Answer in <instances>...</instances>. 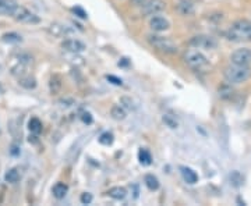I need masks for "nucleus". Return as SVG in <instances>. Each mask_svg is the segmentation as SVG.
<instances>
[{"label":"nucleus","instance_id":"1","mask_svg":"<svg viewBox=\"0 0 251 206\" xmlns=\"http://www.w3.org/2000/svg\"><path fill=\"white\" fill-rule=\"evenodd\" d=\"M228 39L233 42H247L251 40V21L237 20L232 24L226 34Z\"/></svg>","mask_w":251,"mask_h":206},{"label":"nucleus","instance_id":"2","mask_svg":"<svg viewBox=\"0 0 251 206\" xmlns=\"http://www.w3.org/2000/svg\"><path fill=\"white\" fill-rule=\"evenodd\" d=\"M223 77L229 84H243L251 77V69L249 66L233 64V66H229L225 69Z\"/></svg>","mask_w":251,"mask_h":206},{"label":"nucleus","instance_id":"3","mask_svg":"<svg viewBox=\"0 0 251 206\" xmlns=\"http://www.w3.org/2000/svg\"><path fill=\"white\" fill-rule=\"evenodd\" d=\"M30 64H32V56H30L28 53H19V55L13 56L10 63L11 75L17 77V78L25 75Z\"/></svg>","mask_w":251,"mask_h":206},{"label":"nucleus","instance_id":"4","mask_svg":"<svg viewBox=\"0 0 251 206\" xmlns=\"http://www.w3.org/2000/svg\"><path fill=\"white\" fill-rule=\"evenodd\" d=\"M148 42L151 43V46H154L155 49H158L162 53H166V55H174L179 50L177 45L171 38H165L159 35H150Z\"/></svg>","mask_w":251,"mask_h":206},{"label":"nucleus","instance_id":"5","mask_svg":"<svg viewBox=\"0 0 251 206\" xmlns=\"http://www.w3.org/2000/svg\"><path fill=\"white\" fill-rule=\"evenodd\" d=\"M184 61L189 67L194 70H201L208 66V59L201 52L195 50V48L184 53Z\"/></svg>","mask_w":251,"mask_h":206},{"label":"nucleus","instance_id":"6","mask_svg":"<svg viewBox=\"0 0 251 206\" xmlns=\"http://www.w3.org/2000/svg\"><path fill=\"white\" fill-rule=\"evenodd\" d=\"M189 45L195 49H215L218 46V40L210 35H195L189 40Z\"/></svg>","mask_w":251,"mask_h":206},{"label":"nucleus","instance_id":"7","mask_svg":"<svg viewBox=\"0 0 251 206\" xmlns=\"http://www.w3.org/2000/svg\"><path fill=\"white\" fill-rule=\"evenodd\" d=\"M13 19L22 24H38L40 21L38 16H35L34 13H31L28 9L22 6H17V9L13 13Z\"/></svg>","mask_w":251,"mask_h":206},{"label":"nucleus","instance_id":"8","mask_svg":"<svg viewBox=\"0 0 251 206\" xmlns=\"http://www.w3.org/2000/svg\"><path fill=\"white\" fill-rule=\"evenodd\" d=\"M231 60L233 64H237V66H250L251 50L247 49V48L234 50V52L232 53Z\"/></svg>","mask_w":251,"mask_h":206},{"label":"nucleus","instance_id":"9","mask_svg":"<svg viewBox=\"0 0 251 206\" xmlns=\"http://www.w3.org/2000/svg\"><path fill=\"white\" fill-rule=\"evenodd\" d=\"M166 4L162 0H147V3L141 7L144 16H155L165 10Z\"/></svg>","mask_w":251,"mask_h":206},{"label":"nucleus","instance_id":"10","mask_svg":"<svg viewBox=\"0 0 251 206\" xmlns=\"http://www.w3.org/2000/svg\"><path fill=\"white\" fill-rule=\"evenodd\" d=\"M61 49H64L66 52H69V53H81V52H84V50L87 49V46H85V43L84 42H81L78 39H66L63 43H61Z\"/></svg>","mask_w":251,"mask_h":206},{"label":"nucleus","instance_id":"11","mask_svg":"<svg viewBox=\"0 0 251 206\" xmlns=\"http://www.w3.org/2000/svg\"><path fill=\"white\" fill-rule=\"evenodd\" d=\"M150 27L152 31L162 32V31L168 30L171 27V24H169V21L161 17V16H155V17H152L150 20Z\"/></svg>","mask_w":251,"mask_h":206},{"label":"nucleus","instance_id":"12","mask_svg":"<svg viewBox=\"0 0 251 206\" xmlns=\"http://www.w3.org/2000/svg\"><path fill=\"white\" fill-rule=\"evenodd\" d=\"M176 10L181 16H193L195 13L194 4L191 0H179V3L176 4Z\"/></svg>","mask_w":251,"mask_h":206},{"label":"nucleus","instance_id":"13","mask_svg":"<svg viewBox=\"0 0 251 206\" xmlns=\"http://www.w3.org/2000/svg\"><path fill=\"white\" fill-rule=\"evenodd\" d=\"M49 34L52 37H55V38H61V37H66V35H69L71 31L66 27V25H61L59 22H53V24H50L49 28Z\"/></svg>","mask_w":251,"mask_h":206},{"label":"nucleus","instance_id":"14","mask_svg":"<svg viewBox=\"0 0 251 206\" xmlns=\"http://www.w3.org/2000/svg\"><path fill=\"white\" fill-rule=\"evenodd\" d=\"M180 173L181 177H183V180H184L187 184H195V183L198 181V174H197L193 169H190V167L181 166Z\"/></svg>","mask_w":251,"mask_h":206},{"label":"nucleus","instance_id":"15","mask_svg":"<svg viewBox=\"0 0 251 206\" xmlns=\"http://www.w3.org/2000/svg\"><path fill=\"white\" fill-rule=\"evenodd\" d=\"M16 9H17V3L14 0H0V14L13 16Z\"/></svg>","mask_w":251,"mask_h":206},{"label":"nucleus","instance_id":"16","mask_svg":"<svg viewBox=\"0 0 251 206\" xmlns=\"http://www.w3.org/2000/svg\"><path fill=\"white\" fill-rule=\"evenodd\" d=\"M61 87H63V84H61V78L60 75H58V74H55V75H52L49 79V91L52 95H58L59 92H60Z\"/></svg>","mask_w":251,"mask_h":206},{"label":"nucleus","instance_id":"17","mask_svg":"<svg viewBox=\"0 0 251 206\" xmlns=\"http://www.w3.org/2000/svg\"><path fill=\"white\" fill-rule=\"evenodd\" d=\"M108 195L113 199H116V201H121L127 196V189L124 187H113L108 191Z\"/></svg>","mask_w":251,"mask_h":206},{"label":"nucleus","instance_id":"18","mask_svg":"<svg viewBox=\"0 0 251 206\" xmlns=\"http://www.w3.org/2000/svg\"><path fill=\"white\" fill-rule=\"evenodd\" d=\"M19 85L24 89H35L37 88V79L25 74L19 78Z\"/></svg>","mask_w":251,"mask_h":206},{"label":"nucleus","instance_id":"19","mask_svg":"<svg viewBox=\"0 0 251 206\" xmlns=\"http://www.w3.org/2000/svg\"><path fill=\"white\" fill-rule=\"evenodd\" d=\"M111 116L115 120L121 121V120H124L126 116H127V112H126V109L123 108L121 105H113L111 109Z\"/></svg>","mask_w":251,"mask_h":206},{"label":"nucleus","instance_id":"20","mask_svg":"<svg viewBox=\"0 0 251 206\" xmlns=\"http://www.w3.org/2000/svg\"><path fill=\"white\" fill-rule=\"evenodd\" d=\"M67 191H69V187L66 186L64 183H58L56 186L53 187V189H52L53 196L56 199H63L64 196L67 195Z\"/></svg>","mask_w":251,"mask_h":206},{"label":"nucleus","instance_id":"21","mask_svg":"<svg viewBox=\"0 0 251 206\" xmlns=\"http://www.w3.org/2000/svg\"><path fill=\"white\" fill-rule=\"evenodd\" d=\"M162 121L168 126L169 128L172 130H176V128L179 127V120L176 116H173L171 113H165L163 116H162Z\"/></svg>","mask_w":251,"mask_h":206},{"label":"nucleus","instance_id":"22","mask_svg":"<svg viewBox=\"0 0 251 206\" xmlns=\"http://www.w3.org/2000/svg\"><path fill=\"white\" fill-rule=\"evenodd\" d=\"M144 183H145L147 188L151 189V191H156L159 188V180L154 174H147V176L144 177Z\"/></svg>","mask_w":251,"mask_h":206},{"label":"nucleus","instance_id":"23","mask_svg":"<svg viewBox=\"0 0 251 206\" xmlns=\"http://www.w3.org/2000/svg\"><path fill=\"white\" fill-rule=\"evenodd\" d=\"M138 160L142 166H150L152 163V156H151L150 150L145 149V148H141L140 152H138Z\"/></svg>","mask_w":251,"mask_h":206},{"label":"nucleus","instance_id":"24","mask_svg":"<svg viewBox=\"0 0 251 206\" xmlns=\"http://www.w3.org/2000/svg\"><path fill=\"white\" fill-rule=\"evenodd\" d=\"M20 178L21 174L19 173L17 169H10V170L4 174V180H6V183H9V184H16V183H19Z\"/></svg>","mask_w":251,"mask_h":206},{"label":"nucleus","instance_id":"25","mask_svg":"<svg viewBox=\"0 0 251 206\" xmlns=\"http://www.w3.org/2000/svg\"><path fill=\"white\" fill-rule=\"evenodd\" d=\"M28 128H30V131L32 134H35V135H38L39 132H42V123H40L39 118L37 117H32L28 121Z\"/></svg>","mask_w":251,"mask_h":206},{"label":"nucleus","instance_id":"26","mask_svg":"<svg viewBox=\"0 0 251 206\" xmlns=\"http://www.w3.org/2000/svg\"><path fill=\"white\" fill-rule=\"evenodd\" d=\"M1 40L4 43H20L22 38H21V35H19L17 32H7V34H4L1 37Z\"/></svg>","mask_w":251,"mask_h":206},{"label":"nucleus","instance_id":"27","mask_svg":"<svg viewBox=\"0 0 251 206\" xmlns=\"http://www.w3.org/2000/svg\"><path fill=\"white\" fill-rule=\"evenodd\" d=\"M233 95H234V91L232 88V84H225L219 88V96L222 99H232Z\"/></svg>","mask_w":251,"mask_h":206},{"label":"nucleus","instance_id":"28","mask_svg":"<svg viewBox=\"0 0 251 206\" xmlns=\"http://www.w3.org/2000/svg\"><path fill=\"white\" fill-rule=\"evenodd\" d=\"M98 141H99L100 145H105V147H109L113 144V141H115V138H113V134L109 132V131H106V132H102L98 138Z\"/></svg>","mask_w":251,"mask_h":206},{"label":"nucleus","instance_id":"29","mask_svg":"<svg viewBox=\"0 0 251 206\" xmlns=\"http://www.w3.org/2000/svg\"><path fill=\"white\" fill-rule=\"evenodd\" d=\"M231 181L234 187H240L243 184V181H244V178L239 171H233L231 174Z\"/></svg>","mask_w":251,"mask_h":206},{"label":"nucleus","instance_id":"30","mask_svg":"<svg viewBox=\"0 0 251 206\" xmlns=\"http://www.w3.org/2000/svg\"><path fill=\"white\" fill-rule=\"evenodd\" d=\"M120 103H121V106H123L124 109H127V110H133V109H135V105H134L133 99L127 98V96H123V98L120 99Z\"/></svg>","mask_w":251,"mask_h":206},{"label":"nucleus","instance_id":"31","mask_svg":"<svg viewBox=\"0 0 251 206\" xmlns=\"http://www.w3.org/2000/svg\"><path fill=\"white\" fill-rule=\"evenodd\" d=\"M92 194H90V192H84V194H81V198H80V201H81V204L82 205H90L91 202H92Z\"/></svg>","mask_w":251,"mask_h":206},{"label":"nucleus","instance_id":"32","mask_svg":"<svg viewBox=\"0 0 251 206\" xmlns=\"http://www.w3.org/2000/svg\"><path fill=\"white\" fill-rule=\"evenodd\" d=\"M71 11H73L77 17H80V19H87V17H88V16H87V13L82 10L81 7H73Z\"/></svg>","mask_w":251,"mask_h":206},{"label":"nucleus","instance_id":"33","mask_svg":"<svg viewBox=\"0 0 251 206\" xmlns=\"http://www.w3.org/2000/svg\"><path fill=\"white\" fill-rule=\"evenodd\" d=\"M9 152H10V155L11 156H14V157H17V156H20V153H21V149L19 145H16V144H13L10 147V149H9Z\"/></svg>","mask_w":251,"mask_h":206},{"label":"nucleus","instance_id":"34","mask_svg":"<svg viewBox=\"0 0 251 206\" xmlns=\"http://www.w3.org/2000/svg\"><path fill=\"white\" fill-rule=\"evenodd\" d=\"M81 120L85 123V124H92V121H94V118H92V116H91V113H88V112H84L82 114H81Z\"/></svg>","mask_w":251,"mask_h":206},{"label":"nucleus","instance_id":"35","mask_svg":"<svg viewBox=\"0 0 251 206\" xmlns=\"http://www.w3.org/2000/svg\"><path fill=\"white\" fill-rule=\"evenodd\" d=\"M106 79L111 81L113 85H123V81L117 77H115V75H106Z\"/></svg>","mask_w":251,"mask_h":206},{"label":"nucleus","instance_id":"36","mask_svg":"<svg viewBox=\"0 0 251 206\" xmlns=\"http://www.w3.org/2000/svg\"><path fill=\"white\" fill-rule=\"evenodd\" d=\"M147 3V0H130V4H133L134 7H142Z\"/></svg>","mask_w":251,"mask_h":206},{"label":"nucleus","instance_id":"37","mask_svg":"<svg viewBox=\"0 0 251 206\" xmlns=\"http://www.w3.org/2000/svg\"><path fill=\"white\" fill-rule=\"evenodd\" d=\"M129 64H130L129 59H121L120 61H119V67H127Z\"/></svg>","mask_w":251,"mask_h":206},{"label":"nucleus","instance_id":"38","mask_svg":"<svg viewBox=\"0 0 251 206\" xmlns=\"http://www.w3.org/2000/svg\"><path fill=\"white\" fill-rule=\"evenodd\" d=\"M193 3H197V1H202V0H191Z\"/></svg>","mask_w":251,"mask_h":206},{"label":"nucleus","instance_id":"39","mask_svg":"<svg viewBox=\"0 0 251 206\" xmlns=\"http://www.w3.org/2000/svg\"><path fill=\"white\" fill-rule=\"evenodd\" d=\"M1 70H3V69H1V66H0V73H1Z\"/></svg>","mask_w":251,"mask_h":206}]
</instances>
